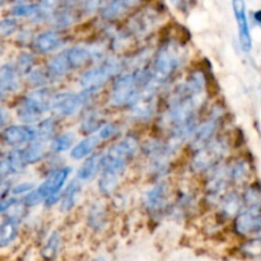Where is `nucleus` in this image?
<instances>
[{"mask_svg": "<svg viewBox=\"0 0 261 261\" xmlns=\"http://www.w3.org/2000/svg\"><path fill=\"white\" fill-rule=\"evenodd\" d=\"M205 98L206 79L200 70L191 71L167 98L162 121L170 133L167 140L177 148L195 132L198 112L204 106Z\"/></svg>", "mask_w": 261, "mask_h": 261, "instance_id": "f257e3e1", "label": "nucleus"}, {"mask_svg": "<svg viewBox=\"0 0 261 261\" xmlns=\"http://www.w3.org/2000/svg\"><path fill=\"white\" fill-rule=\"evenodd\" d=\"M152 82V73L148 68L134 69L119 75L110 91V105L115 109H130Z\"/></svg>", "mask_w": 261, "mask_h": 261, "instance_id": "f03ea898", "label": "nucleus"}, {"mask_svg": "<svg viewBox=\"0 0 261 261\" xmlns=\"http://www.w3.org/2000/svg\"><path fill=\"white\" fill-rule=\"evenodd\" d=\"M185 60L184 46L175 40H167L160 46L152 59L150 73L153 83L158 87L170 81Z\"/></svg>", "mask_w": 261, "mask_h": 261, "instance_id": "7ed1b4c3", "label": "nucleus"}, {"mask_svg": "<svg viewBox=\"0 0 261 261\" xmlns=\"http://www.w3.org/2000/svg\"><path fill=\"white\" fill-rule=\"evenodd\" d=\"M139 148V139L134 134L126 135L122 138V140L115 143L103 154L101 170L102 175L115 178V180H120L130 161L137 155Z\"/></svg>", "mask_w": 261, "mask_h": 261, "instance_id": "20e7f679", "label": "nucleus"}, {"mask_svg": "<svg viewBox=\"0 0 261 261\" xmlns=\"http://www.w3.org/2000/svg\"><path fill=\"white\" fill-rule=\"evenodd\" d=\"M70 172V167H60L55 170L40 186L35 188L24 196L23 203L25 206H36L42 201H45L46 206L55 205L58 201H60L61 189L65 185Z\"/></svg>", "mask_w": 261, "mask_h": 261, "instance_id": "39448f33", "label": "nucleus"}, {"mask_svg": "<svg viewBox=\"0 0 261 261\" xmlns=\"http://www.w3.org/2000/svg\"><path fill=\"white\" fill-rule=\"evenodd\" d=\"M53 92L46 87L36 88L20 98L17 107V115L23 124L33 125L41 121L43 115L53 109Z\"/></svg>", "mask_w": 261, "mask_h": 261, "instance_id": "423d86ee", "label": "nucleus"}, {"mask_svg": "<svg viewBox=\"0 0 261 261\" xmlns=\"http://www.w3.org/2000/svg\"><path fill=\"white\" fill-rule=\"evenodd\" d=\"M229 150L228 139L224 137H216L209 142L205 147L196 150L191 161L193 172L205 173L221 165L222 160L227 155Z\"/></svg>", "mask_w": 261, "mask_h": 261, "instance_id": "0eeeda50", "label": "nucleus"}, {"mask_svg": "<svg viewBox=\"0 0 261 261\" xmlns=\"http://www.w3.org/2000/svg\"><path fill=\"white\" fill-rule=\"evenodd\" d=\"M124 64L116 58L105 59L94 68L84 71L79 78V86L83 89H96L99 91L111 79L119 76L122 71Z\"/></svg>", "mask_w": 261, "mask_h": 261, "instance_id": "6e6552de", "label": "nucleus"}, {"mask_svg": "<svg viewBox=\"0 0 261 261\" xmlns=\"http://www.w3.org/2000/svg\"><path fill=\"white\" fill-rule=\"evenodd\" d=\"M98 91L96 89H82L81 92H63L54 96L53 109L59 116L71 117L83 111Z\"/></svg>", "mask_w": 261, "mask_h": 261, "instance_id": "1a4fd4ad", "label": "nucleus"}, {"mask_svg": "<svg viewBox=\"0 0 261 261\" xmlns=\"http://www.w3.org/2000/svg\"><path fill=\"white\" fill-rule=\"evenodd\" d=\"M224 115V109L222 106H216L212 110L211 115L205 121L196 126L195 132L190 138V147L194 152L205 147L209 142L216 138L217 129L219 126L221 119Z\"/></svg>", "mask_w": 261, "mask_h": 261, "instance_id": "9d476101", "label": "nucleus"}, {"mask_svg": "<svg viewBox=\"0 0 261 261\" xmlns=\"http://www.w3.org/2000/svg\"><path fill=\"white\" fill-rule=\"evenodd\" d=\"M234 231L242 237L261 236V209L242 208L234 217Z\"/></svg>", "mask_w": 261, "mask_h": 261, "instance_id": "9b49d317", "label": "nucleus"}, {"mask_svg": "<svg viewBox=\"0 0 261 261\" xmlns=\"http://www.w3.org/2000/svg\"><path fill=\"white\" fill-rule=\"evenodd\" d=\"M37 138V127L33 125H10L2 132V139L8 147L18 148L28 145Z\"/></svg>", "mask_w": 261, "mask_h": 261, "instance_id": "f8f14e48", "label": "nucleus"}, {"mask_svg": "<svg viewBox=\"0 0 261 261\" xmlns=\"http://www.w3.org/2000/svg\"><path fill=\"white\" fill-rule=\"evenodd\" d=\"M144 204L147 211L153 217L162 216L168 209V185L166 181H160L145 194Z\"/></svg>", "mask_w": 261, "mask_h": 261, "instance_id": "ddd939ff", "label": "nucleus"}, {"mask_svg": "<svg viewBox=\"0 0 261 261\" xmlns=\"http://www.w3.org/2000/svg\"><path fill=\"white\" fill-rule=\"evenodd\" d=\"M232 10H233L234 19L237 22V27H239L240 46L245 53H250L252 48V38L245 0H232Z\"/></svg>", "mask_w": 261, "mask_h": 261, "instance_id": "4468645a", "label": "nucleus"}, {"mask_svg": "<svg viewBox=\"0 0 261 261\" xmlns=\"http://www.w3.org/2000/svg\"><path fill=\"white\" fill-rule=\"evenodd\" d=\"M160 13L154 8H145L129 19L127 31L132 36L142 37L149 33L157 23Z\"/></svg>", "mask_w": 261, "mask_h": 261, "instance_id": "2eb2a0df", "label": "nucleus"}, {"mask_svg": "<svg viewBox=\"0 0 261 261\" xmlns=\"http://www.w3.org/2000/svg\"><path fill=\"white\" fill-rule=\"evenodd\" d=\"M28 162L25 160L24 148H15L4 153L0 162V176L2 181L13 175H19L27 167Z\"/></svg>", "mask_w": 261, "mask_h": 261, "instance_id": "dca6fc26", "label": "nucleus"}, {"mask_svg": "<svg viewBox=\"0 0 261 261\" xmlns=\"http://www.w3.org/2000/svg\"><path fill=\"white\" fill-rule=\"evenodd\" d=\"M63 43L64 37L58 30H46L36 35L31 45H32V50L35 53L46 55V54H50L56 48L61 47Z\"/></svg>", "mask_w": 261, "mask_h": 261, "instance_id": "f3484780", "label": "nucleus"}, {"mask_svg": "<svg viewBox=\"0 0 261 261\" xmlns=\"http://www.w3.org/2000/svg\"><path fill=\"white\" fill-rule=\"evenodd\" d=\"M143 0H109L99 10V14L103 20L112 22L124 17L130 10L139 7Z\"/></svg>", "mask_w": 261, "mask_h": 261, "instance_id": "a211bd4d", "label": "nucleus"}, {"mask_svg": "<svg viewBox=\"0 0 261 261\" xmlns=\"http://www.w3.org/2000/svg\"><path fill=\"white\" fill-rule=\"evenodd\" d=\"M20 73L18 71L15 64L5 63L0 70V93L4 98L8 93H12L19 89Z\"/></svg>", "mask_w": 261, "mask_h": 261, "instance_id": "6ab92c4d", "label": "nucleus"}, {"mask_svg": "<svg viewBox=\"0 0 261 261\" xmlns=\"http://www.w3.org/2000/svg\"><path fill=\"white\" fill-rule=\"evenodd\" d=\"M219 213L223 218H232L236 217L241 212L242 206V195H240L236 191H229L226 193L219 200Z\"/></svg>", "mask_w": 261, "mask_h": 261, "instance_id": "aec40b11", "label": "nucleus"}, {"mask_svg": "<svg viewBox=\"0 0 261 261\" xmlns=\"http://www.w3.org/2000/svg\"><path fill=\"white\" fill-rule=\"evenodd\" d=\"M102 160H103L102 153H93L87 157L76 172V178L81 181H89L94 178V176L102 170Z\"/></svg>", "mask_w": 261, "mask_h": 261, "instance_id": "412c9836", "label": "nucleus"}, {"mask_svg": "<svg viewBox=\"0 0 261 261\" xmlns=\"http://www.w3.org/2000/svg\"><path fill=\"white\" fill-rule=\"evenodd\" d=\"M82 193V184L81 180H73L68 186L65 188V190L61 194L60 199V211H63L64 213H68L71 209L75 206L76 201H78L79 195Z\"/></svg>", "mask_w": 261, "mask_h": 261, "instance_id": "4be33fe9", "label": "nucleus"}, {"mask_svg": "<svg viewBox=\"0 0 261 261\" xmlns=\"http://www.w3.org/2000/svg\"><path fill=\"white\" fill-rule=\"evenodd\" d=\"M102 140L99 139L98 135L97 137H87L83 140H81L79 143H76L70 150V157L73 160H83V158L89 157L91 154H93L94 150L97 149V147L99 145Z\"/></svg>", "mask_w": 261, "mask_h": 261, "instance_id": "5701e85b", "label": "nucleus"}, {"mask_svg": "<svg viewBox=\"0 0 261 261\" xmlns=\"http://www.w3.org/2000/svg\"><path fill=\"white\" fill-rule=\"evenodd\" d=\"M87 223L93 231L99 232L107 223V212L103 204L94 203L89 206L87 213Z\"/></svg>", "mask_w": 261, "mask_h": 261, "instance_id": "b1692460", "label": "nucleus"}, {"mask_svg": "<svg viewBox=\"0 0 261 261\" xmlns=\"http://www.w3.org/2000/svg\"><path fill=\"white\" fill-rule=\"evenodd\" d=\"M227 171H228V177L231 180V184H244L249 178L250 173H251V167L250 163L246 160L241 158V160L233 161L231 165L227 166Z\"/></svg>", "mask_w": 261, "mask_h": 261, "instance_id": "393cba45", "label": "nucleus"}, {"mask_svg": "<svg viewBox=\"0 0 261 261\" xmlns=\"http://www.w3.org/2000/svg\"><path fill=\"white\" fill-rule=\"evenodd\" d=\"M19 222V219L10 216H7V218L3 221L2 227H0V246H9V245L13 244V241L17 239Z\"/></svg>", "mask_w": 261, "mask_h": 261, "instance_id": "a878e982", "label": "nucleus"}, {"mask_svg": "<svg viewBox=\"0 0 261 261\" xmlns=\"http://www.w3.org/2000/svg\"><path fill=\"white\" fill-rule=\"evenodd\" d=\"M48 143L51 144V142H48V140H43V139H40V138H36L32 143L25 145L24 154H25V160H27L28 165H30V163H37L43 160V157H45L46 153H47Z\"/></svg>", "mask_w": 261, "mask_h": 261, "instance_id": "bb28decb", "label": "nucleus"}, {"mask_svg": "<svg viewBox=\"0 0 261 261\" xmlns=\"http://www.w3.org/2000/svg\"><path fill=\"white\" fill-rule=\"evenodd\" d=\"M64 0H40L37 3V14L33 18L36 22L51 20L59 9L63 7Z\"/></svg>", "mask_w": 261, "mask_h": 261, "instance_id": "cd10ccee", "label": "nucleus"}, {"mask_svg": "<svg viewBox=\"0 0 261 261\" xmlns=\"http://www.w3.org/2000/svg\"><path fill=\"white\" fill-rule=\"evenodd\" d=\"M105 124L106 122H105V119L102 117L101 112L97 111V110H91V111H88L84 115L83 120H82L81 132L83 134H92V133L99 132V129Z\"/></svg>", "mask_w": 261, "mask_h": 261, "instance_id": "c85d7f7f", "label": "nucleus"}, {"mask_svg": "<svg viewBox=\"0 0 261 261\" xmlns=\"http://www.w3.org/2000/svg\"><path fill=\"white\" fill-rule=\"evenodd\" d=\"M242 208L261 209V184L254 182L247 186L245 193L242 194Z\"/></svg>", "mask_w": 261, "mask_h": 261, "instance_id": "c756f323", "label": "nucleus"}, {"mask_svg": "<svg viewBox=\"0 0 261 261\" xmlns=\"http://www.w3.org/2000/svg\"><path fill=\"white\" fill-rule=\"evenodd\" d=\"M61 245V236L58 231L54 232L50 237L47 239L46 244L43 245L42 251H41V255H42L43 260L51 261L56 257L58 255L59 249H60Z\"/></svg>", "mask_w": 261, "mask_h": 261, "instance_id": "7c9ffc66", "label": "nucleus"}, {"mask_svg": "<svg viewBox=\"0 0 261 261\" xmlns=\"http://www.w3.org/2000/svg\"><path fill=\"white\" fill-rule=\"evenodd\" d=\"M74 139H75V135L71 132H65L63 134L58 135L53 139L51 142L50 148L54 153H63L65 150H69L73 145Z\"/></svg>", "mask_w": 261, "mask_h": 261, "instance_id": "2f4dec72", "label": "nucleus"}, {"mask_svg": "<svg viewBox=\"0 0 261 261\" xmlns=\"http://www.w3.org/2000/svg\"><path fill=\"white\" fill-rule=\"evenodd\" d=\"M10 14L15 18H35L37 14V3H18L10 9Z\"/></svg>", "mask_w": 261, "mask_h": 261, "instance_id": "473e14b6", "label": "nucleus"}, {"mask_svg": "<svg viewBox=\"0 0 261 261\" xmlns=\"http://www.w3.org/2000/svg\"><path fill=\"white\" fill-rule=\"evenodd\" d=\"M51 81L47 70H41V69H33L30 74H27V82L33 88H42Z\"/></svg>", "mask_w": 261, "mask_h": 261, "instance_id": "72a5a7b5", "label": "nucleus"}, {"mask_svg": "<svg viewBox=\"0 0 261 261\" xmlns=\"http://www.w3.org/2000/svg\"><path fill=\"white\" fill-rule=\"evenodd\" d=\"M15 66H17L20 75H27V74H30L33 70V66H35V56L31 53H20L18 55Z\"/></svg>", "mask_w": 261, "mask_h": 261, "instance_id": "f704fd0d", "label": "nucleus"}, {"mask_svg": "<svg viewBox=\"0 0 261 261\" xmlns=\"http://www.w3.org/2000/svg\"><path fill=\"white\" fill-rule=\"evenodd\" d=\"M18 30V20L15 17H7L0 23V31H2L3 37L13 35Z\"/></svg>", "mask_w": 261, "mask_h": 261, "instance_id": "c9c22d12", "label": "nucleus"}, {"mask_svg": "<svg viewBox=\"0 0 261 261\" xmlns=\"http://www.w3.org/2000/svg\"><path fill=\"white\" fill-rule=\"evenodd\" d=\"M117 133H119V127H117L116 124H105L103 126L99 129L98 138L101 140L111 139V138H114Z\"/></svg>", "mask_w": 261, "mask_h": 261, "instance_id": "e433bc0d", "label": "nucleus"}, {"mask_svg": "<svg viewBox=\"0 0 261 261\" xmlns=\"http://www.w3.org/2000/svg\"><path fill=\"white\" fill-rule=\"evenodd\" d=\"M35 189V184L32 182H20L18 184V185H15L14 188H12V191L10 193L13 194L14 196L17 195H27L28 193H31V191Z\"/></svg>", "mask_w": 261, "mask_h": 261, "instance_id": "4c0bfd02", "label": "nucleus"}, {"mask_svg": "<svg viewBox=\"0 0 261 261\" xmlns=\"http://www.w3.org/2000/svg\"><path fill=\"white\" fill-rule=\"evenodd\" d=\"M170 2L177 10L182 13H188L189 10L193 9L196 0H170Z\"/></svg>", "mask_w": 261, "mask_h": 261, "instance_id": "58836bf2", "label": "nucleus"}, {"mask_svg": "<svg viewBox=\"0 0 261 261\" xmlns=\"http://www.w3.org/2000/svg\"><path fill=\"white\" fill-rule=\"evenodd\" d=\"M252 19H254V22H256L257 24H261V9L252 13Z\"/></svg>", "mask_w": 261, "mask_h": 261, "instance_id": "ea45409f", "label": "nucleus"}]
</instances>
